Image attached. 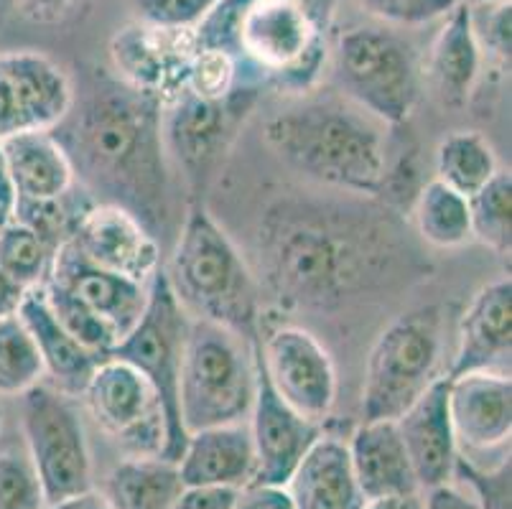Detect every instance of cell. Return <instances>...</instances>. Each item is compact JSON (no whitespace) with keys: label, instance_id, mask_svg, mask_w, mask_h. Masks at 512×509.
Wrapping results in <instances>:
<instances>
[{"label":"cell","instance_id":"obj_1","mask_svg":"<svg viewBox=\"0 0 512 509\" xmlns=\"http://www.w3.org/2000/svg\"><path fill=\"white\" fill-rule=\"evenodd\" d=\"M393 224L332 202L278 199L255 235L260 293L283 311H334L375 288L395 263Z\"/></svg>","mask_w":512,"mask_h":509},{"label":"cell","instance_id":"obj_2","mask_svg":"<svg viewBox=\"0 0 512 509\" xmlns=\"http://www.w3.org/2000/svg\"><path fill=\"white\" fill-rule=\"evenodd\" d=\"M164 105L123 79L92 74L74 87L67 118L51 130L67 151L74 179L102 204L136 214L156 235L171 217L169 153L161 130Z\"/></svg>","mask_w":512,"mask_h":509},{"label":"cell","instance_id":"obj_3","mask_svg":"<svg viewBox=\"0 0 512 509\" xmlns=\"http://www.w3.org/2000/svg\"><path fill=\"white\" fill-rule=\"evenodd\" d=\"M393 125L339 92H306L273 112L263 138L293 171L329 189L383 196L393 179Z\"/></svg>","mask_w":512,"mask_h":509},{"label":"cell","instance_id":"obj_4","mask_svg":"<svg viewBox=\"0 0 512 509\" xmlns=\"http://www.w3.org/2000/svg\"><path fill=\"white\" fill-rule=\"evenodd\" d=\"M166 283L192 319L214 321L245 339H260V286L248 260L202 202L186 207Z\"/></svg>","mask_w":512,"mask_h":509},{"label":"cell","instance_id":"obj_5","mask_svg":"<svg viewBox=\"0 0 512 509\" xmlns=\"http://www.w3.org/2000/svg\"><path fill=\"white\" fill-rule=\"evenodd\" d=\"M255 342L214 321L189 319L179 377L186 433L248 423L258 387Z\"/></svg>","mask_w":512,"mask_h":509},{"label":"cell","instance_id":"obj_6","mask_svg":"<svg viewBox=\"0 0 512 509\" xmlns=\"http://www.w3.org/2000/svg\"><path fill=\"white\" fill-rule=\"evenodd\" d=\"M327 31L288 0H250L237 28V62L248 87L306 95L327 64Z\"/></svg>","mask_w":512,"mask_h":509},{"label":"cell","instance_id":"obj_7","mask_svg":"<svg viewBox=\"0 0 512 509\" xmlns=\"http://www.w3.org/2000/svg\"><path fill=\"white\" fill-rule=\"evenodd\" d=\"M332 67L339 95L393 128L406 123L421 100V56L388 26L370 23L344 31Z\"/></svg>","mask_w":512,"mask_h":509},{"label":"cell","instance_id":"obj_8","mask_svg":"<svg viewBox=\"0 0 512 509\" xmlns=\"http://www.w3.org/2000/svg\"><path fill=\"white\" fill-rule=\"evenodd\" d=\"M444 314L418 306L390 321L375 339L362 382V420H398L441 375Z\"/></svg>","mask_w":512,"mask_h":509},{"label":"cell","instance_id":"obj_9","mask_svg":"<svg viewBox=\"0 0 512 509\" xmlns=\"http://www.w3.org/2000/svg\"><path fill=\"white\" fill-rule=\"evenodd\" d=\"M21 431L49 507L92 489V456L74 398L41 380L21 395Z\"/></svg>","mask_w":512,"mask_h":509},{"label":"cell","instance_id":"obj_10","mask_svg":"<svg viewBox=\"0 0 512 509\" xmlns=\"http://www.w3.org/2000/svg\"><path fill=\"white\" fill-rule=\"evenodd\" d=\"M189 319L192 316L181 308L166 283L164 270H158L148 288V303L141 321L110 352V357L123 359L130 367H136L156 390L158 400L164 405L166 423H169V446H166L164 459L174 464H179L181 451L189 438L179 413V377Z\"/></svg>","mask_w":512,"mask_h":509},{"label":"cell","instance_id":"obj_11","mask_svg":"<svg viewBox=\"0 0 512 509\" xmlns=\"http://www.w3.org/2000/svg\"><path fill=\"white\" fill-rule=\"evenodd\" d=\"M258 95L260 90L255 87H240L222 100H199L181 92L164 105L161 130L166 153L184 171L194 194H199L222 166Z\"/></svg>","mask_w":512,"mask_h":509},{"label":"cell","instance_id":"obj_12","mask_svg":"<svg viewBox=\"0 0 512 509\" xmlns=\"http://www.w3.org/2000/svg\"><path fill=\"white\" fill-rule=\"evenodd\" d=\"M82 403L105 436L128 456H166L169 423L151 382L128 362L105 357L82 390Z\"/></svg>","mask_w":512,"mask_h":509},{"label":"cell","instance_id":"obj_13","mask_svg":"<svg viewBox=\"0 0 512 509\" xmlns=\"http://www.w3.org/2000/svg\"><path fill=\"white\" fill-rule=\"evenodd\" d=\"M258 357L273 390L296 413L324 423L337 403V370L329 349L304 326L283 324L260 336Z\"/></svg>","mask_w":512,"mask_h":509},{"label":"cell","instance_id":"obj_14","mask_svg":"<svg viewBox=\"0 0 512 509\" xmlns=\"http://www.w3.org/2000/svg\"><path fill=\"white\" fill-rule=\"evenodd\" d=\"M449 380L456 454L479 469L510 461L512 382L505 372H467Z\"/></svg>","mask_w":512,"mask_h":509},{"label":"cell","instance_id":"obj_15","mask_svg":"<svg viewBox=\"0 0 512 509\" xmlns=\"http://www.w3.org/2000/svg\"><path fill=\"white\" fill-rule=\"evenodd\" d=\"M74 100V82L39 51L0 54V140L54 130Z\"/></svg>","mask_w":512,"mask_h":509},{"label":"cell","instance_id":"obj_16","mask_svg":"<svg viewBox=\"0 0 512 509\" xmlns=\"http://www.w3.org/2000/svg\"><path fill=\"white\" fill-rule=\"evenodd\" d=\"M197 49L194 28H161L143 21L123 26L110 41L118 79L156 97L161 105H169L184 92L186 69Z\"/></svg>","mask_w":512,"mask_h":509},{"label":"cell","instance_id":"obj_17","mask_svg":"<svg viewBox=\"0 0 512 509\" xmlns=\"http://www.w3.org/2000/svg\"><path fill=\"white\" fill-rule=\"evenodd\" d=\"M44 283L67 293L79 308H85L92 319L105 326L115 344L123 342L141 321L151 288V283H138L90 263L69 240L54 252Z\"/></svg>","mask_w":512,"mask_h":509},{"label":"cell","instance_id":"obj_18","mask_svg":"<svg viewBox=\"0 0 512 509\" xmlns=\"http://www.w3.org/2000/svg\"><path fill=\"white\" fill-rule=\"evenodd\" d=\"M260 342V339H258ZM255 342V370H258V387H255L253 410H250L248 428L255 448V484H273L286 487L296 466L306 456L311 446L321 438V423L304 418L291 408L286 400L273 390L271 380L265 375L258 357Z\"/></svg>","mask_w":512,"mask_h":509},{"label":"cell","instance_id":"obj_19","mask_svg":"<svg viewBox=\"0 0 512 509\" xmlns=\"http://www.w3.org/2000/svg\"><path fill=\"white\" fill-rule=\"evenodd\" d=\"M69 242L90 263L138 283H151L153 275L161 270V247L156 235L136 214L118 204L92 202L79 214Z\"/></svg>","mask_w":512,"mask_h":509},{"label":"cell","instance_id":"obj_20","mask_svg":"<svg viewBox=\"0 0 512 509\" xmlns=\"http://www.w3.org/2000/svg\"><path fill=\"white\" fill-rule=\"evenodd\" d=\"M512 354V283L497 278L479 288L464 308L456 334V352L446 377L467 372H505Z\"/></svg>","mask_w":512,"mask_h":509},{"label":"cell","instance_id":"obj_21","mask_svg":"<svg viewBox=\"0 0 512 509\" xmlns=\"http://www.w3.org/2000/svg\"><path fill=\"white\" fill-rule=\"evenodd\" d=\"M421 492L454 479L456 441L449 415V380L439 377L395 420Z\"/></svg>","mask_w":512,"mask_h":509},{"label":"cell","instance_id":"obj_22","mask_svg":"<svg viewBox=\"0 0 512 509\" xmlns=\"http://www.w3.org/2000/svg\"><path fill=\"white\" fill-rule=\"evenodd\" d=\"M184 487L235 489L255 482V448L248 423L189 433L179 459Z\"/></svg>","mask_w":512,"mask_h":509},{"label":"cell","instance_id":"obj_23","mask_svg":"<svg viewBox=\"0 0 512 509\" xmlns=\"http://www.w3.org/2000/svg\"><path fill=\"white\" fill-rule=\"evenodd\" d=\"M347 451L367 502L421 494L395 420H362L349 436Z\"/></svg>","mask_w":512,"mask_h":509},{"label":"cell","instance_id":"obj_24","mask_svg":"<svg viewBox=\"0 0 512 509\" xmlns=\"http://www.w3.org/2000/svg\"><path fill=\"white\" fill-rule=\"evenodd\" d=\"M18 316L29 329L31 339H34L36 349L44 362L46 382L62 390L69 398H79L85 390L87 380L95 372L97 364L105 357L90 352L87 347L74 339L57 314L51 311L49 301L44 296V288L36 286L23 293L21 303H18Z\"/></svg>","mask_w":512,"mask_h":509},{"label":"cell","instance_id":"obj_25","mask_svg":"<svg viewBox=\"0 0 512 509\" xmlns=\"http://www.w3.org/2000/svg\"><path fill=\"white\" fill-rule=\"evenodd\" d=\"M423 82L431 87L436 100L449 110H462L477 87L482 72V54L469 26V8L459 0L444 16L434 44L421 62Z\"/></svg>","mask_w":512,"mask_h":509},{"label":"cell","instance_id":"obj_26","mask_svg":"<svg viewBox=\"0 0 512 509\" xmlns=\"http://www.w3.org/2000/svg\"><path fill=\"white\" fill-rule=\"evenodd\" d=\"M296 509H365L367 497L352 471L347 441L321 433L286 482Z\"/></svg>","mask_w":512,"mask_h":509},{"label":"cell","instance_id":"obj_27","mask_svg":"<svg viewBox=\"0 0 512 509\" xmlns=\"http://www.w3.org/2000/svg\"><path fill=\"white\" fill-rule=\"evenodd\" d=\"M16 199H57L77 186L67 151L51 130L0 140Z\"/></svg>","mask_w":512,"mask_h":509},{"label":"cell","instance_id":"obj_28","mask_svg":"<svg viewBox=\"0 0 512 509\" xmlns=\"http://www.w3.org/2000/svg\"><path fill=\"white\" fill-rule=\"evenodd\" d=\"M184 489L174 461L128 456L107 474L102 494L113 509H171Z\"/></svg>","mask_w":512,"mask_h":509},{"label":"cell","instance_id":"obj_29","mask_svg":"<svg viewBox=\"0 0 512 509\" xmlns=\"http://www.w3.org/2000/svg\"><path fill=\"white\" fill-rule=\"evenodd\" d=\"M436 181L456 194L472 196L500 171L495 148L479 130H454L436 146Z\"/></svg>","mask_w":512,"mask_h":509},{"label":"cell","instance_id":"obj_30","mask_svg":"<svg viewBox=\"0 0 512 509\" xmlns=\"http://www.w3.org/2000/svg\"><path fill=\"white\" fill-rule=\"evenodd\" d=\"M413 222L421 240L439 250H459L474 242L467 196L456 194L436 179L423 184L416 194Z\"/></svg>","mask_w":512,"mask_h":509},{"label":"cell","instance_id":"obj_31","mask_svg":"<svg viewBox=\"0 0 512 509\" xmlns=\"http://www.w3.org/2000/svg\"><path fill=\"white\" fill-rule=\"evenodd\" d=\"M41 380L44 362L21 316H0V398H21Z\"/></svg>","mask_w":512,"mask_h":509},{"label":"cell","instance_id":"obj_32","mask_svg":"<svg viewBox=\"0 0 512 509\" xmlns=\"http://www.w3.org/2000/svg\"><path fill=\"white\" fill-rule=\"evenodd\" d=\"M54 252V247L16 219L8 217L0 227V273L23 291L44 283Z\"/></svg>","mask_w":512,"mask_h":509},{"label":"cell","instance_id":"obj_33","mask_svg":"<svg viewBox=\"0 0 512 509\" xmlns=\"http://www.w3.org/2000/svg\"><path fill=\"white\" fill-rule=\"evenodd\" d=\"M472 219V240L495 250L497 255H510L512 242V179L510 171H497L477 194L467 199Z\"/></svg>","mask_w":512,"mask_h":509},{"label":"cell","instance_id":"obj_34","mask_svg":"<svg viewBox=\"0 0 512 509\" xmlns=\"http://www.w3.org/2000/svg\"><path fill=\"white\" fill-rule=\"evenodd\" d=\"M240 87H248V84L242 79L237 56H232L225 49L199 46L194 59L189 62V69H186V95H194L199 100H222Z\"/></svg>","mask_w":512,"mask_h":509},{"label":"cell","instance_id":"obj_35","mask_svg":"<svg viewBox=\"0 0 512 509\" xmlns=\"http://www.w3.org/2000/svg\"><path fill=\"white\" fill-rule=\"evenodd\" d=\"M0 509H49L26 448L0 451Z\"/></svg>","mask_w":512,"mask_h":509},{"label":"cell","instance_id":"obj_36","mask_svg":"<svg viewBox=\"0 0 512 509\" xmlns=\"http://www.w3.org/2000/svg\"><path fill=\"white\" fill-rule=\"evenodd\" d=\"M469 8V26L479 46L482 59H492L497 64H510L512 51V3L495 0V3H477Z\"/></svg>","mask_w":512,"mask_h":509},{"label":"cell","instance_id":"obj_37","mask_svg":"<svg viewBox=\"0 0 512 509\" xmlns=\"http://www.w3.org/2000/svg\"><path fill=\"white\" fill-rule=\"evenodd\" d=\"M454 479H462L482 509H510V461L495 469H479L456 456Z\"/></svg>","mask_w":512,"mask_h":509},{"label":"cell","instance_id":"obj_38","mask_svg":"<svg viewBox=\"0 0 512 509\" xmlns=\"http://www.w3.org/2000/svg\"><path fill=\"white\" fill-rule=\"evenodd\" d=\"M370 16L393 26H423L444 18L459 0H357Z\"/></svg>","mask_w":512,"mask_h":509},{"label":"cell","instance_id":"obj_39","mask_svg":"<svg viewBox=\"0 0 512 509\" xmlns=\"http://www.w3.org/2000/svg\"><path fill=\"white\" fill-rule=\"evenodd\" d=\"M217 0H133L138 21L161 28H194Z\"/></svg>","mask_w":512,"mask_h":509},{"label":"cell","instance_id":"obj_40","mask_svg":"<svg viewBox=\"0 0 512 509\" xmlns=\"http://www.w3.org/2000/svg\"><path fill=\"white\" fill-rule=\"evenodd\" d=\"M232 509H296L286 487L273 484H248L237 492Z\"/></svg>","mask_w":512,"mask_h":509},{"label":"cell","instance_id":"obj_41","mask_svg":"<svg viewBox=\"0 0 512 509\" xmlns=\"http://www.w3.org/2000/svg\"><path fill=\"white\" fill-rule=\"evenodd\" d=\"M77 0H13V8L26 21L39 26H57L74 11Z\"/></svg>","mask_w":512,"mask_h":509},{"label":"cell","instance_id":"obj_42","mask_svg":"<svg viewBox=\"0 0 512 509\" xmlns=\"http://www.w3.org/2000/svg\"><path fill=\"white\" fill-rule=\"evenodd\" d=\"M237 492L235 489H209L186 487L179 494L171 509H232Z\"/></svg>","mask_w":512,"mask_h":509},{"label":"cell","instance_id":"obj_43","mask_svg":"<svg viewBox=\"0 0 512 509\" xmlns=\"http://www.w3.org/2000/svg\"><path fill=\"white\" fill-rule=\"evenodd\" d=\"M423 509H482L477 499L454 484H441V487L423 492Z\"/></svg>","mask_w":512,"mask_h":509},{"label":"cell","instance_id":"obj_44","mask_svg":"<svg viewBox=\"0 0 512 509\" xmlns=\"http://www.w3.org/2000/svg\"><path fill=\"white\" fill-rule=\"evenodd\" d=\"M293 6H299L301 11H306L311 16V21L319 28L329 31L332 26L334 11H337V0H288Z\"/></svg>","mask_w":512,"mask_h":509},{"label":"cell","instance_id":"obj_45","mask_svg":"<svg viewBox=\"0 0 512 509\" xmlns=\"http://www.w3.org/2000/svg\"><path fill=\"white\" fill-rule=\"evenodd\" d=\"M49 509H113V507H110V502L105 499V494L97 492V489L92 487L87 489V492L74 494V497L64 499V502L54 504V507Z\"/></svg>","mask_w":512,"mask_h":509},{"label":"cell","instance_id":"obj_46","mask_svg":"<svg viewBox=\"0 0 512 509\" xmlns=\"http://www.w3.org/2000/svg\"><path fill=\"white\" fill-rule=\"evenodd\" d=\"M13 204H16V189H13L6 153H3V146H0V212L11 214Z\"/></svg>","mask_w":512,"mask_h":509},{"label":"cell","instance_id":"obj_47","mask_svg":"<svg viewBox=\"0 0 512 509\" xmlns=\"http://www.w3.org/2000/svg\"><path fill=\"white\" fill-rule=\"evenodd\" d=\"M23 288H18L16 283L6 278V275L0 273V316H8V314H16L18 311V303L23 298Z\"/></svg>","mask_w":512,"mask_h":509},{"label":"cell","instance_id":"obj_48","mask_svg":"<svg viewBox=\"0 0 512 509\" xmlns=\"http://www.w3.org/2000/svg\"><path fill=\"white\" fill-rule=\"evenodd\" d=\"M365 509H423V492L406 494V497L372 499V502L365 504Z\"/></svg>","mask_w":512,"mask_h":509},{"label":"cell","instance_id":"obj_49","mask_svg":"<svg viewBox=\"0 0 512 509\" xmlns=\"http://www.w3.org/2000/svg\"><path fill=\"white\" fill-rule=\"evenodd\" d=\"M467 6H477V3H495V0H464Z\"/></svg>","mask_w":512,"mask_h":509},{"label":"cell","instance_id":"obj_50","mask_svg":"<svg viewBox=\"0 0 512 509\" xmlns=\"http://www.w3.org/2000/svg\"><path fill=\"white\" fill-rule=\"evenodd\" d=\"M3 423H6V415H3V408H0V433H3Z\"/></svg>","mask_w":512,"mask_h":509},{"label":"cell","instance_id":"obj_51","mask_svg":"<svg viewBox=\"0 0 512 509\" xmlns=\"http://www.w3.org/2000/svg\"><path fill=\"white\" fill-rule=\"evenodd\" d=\"M6 219H8V214L0 212V227H3V222H6Z\"/></svg>","mask_w":512,"mask_h":509}]
</instances>
